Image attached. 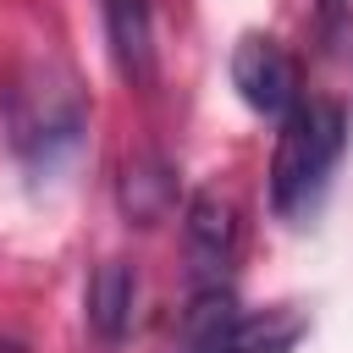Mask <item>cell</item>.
Masks as SVG:
<instances>
[{"label":"cell","instance_id":"cell-1","mask_svg":"<svg viewBox=\"0 0 353 353\" xmlns=\"http://www.w3.org/2000/svg\"><path fill=\"white\" fill-rule=\"evenodd\" d=\"M347 149V110L336 99H309L281 116L276 154H270V210L298 221L320 204L336 160Z\"/></svg>","mask_w":353,"mask_h":353},{"label":"cell","instance_id":"cell-2","mask_svg":"<svg viewBox=\"0 0 353 353\" xmlns=\"http://www.w3.org/2000/svg\"><path fill=\"white\" fill-rule=\"evenodd\" d=\"M182 336H188L182 353H292V342L303 336V314L298 309L243 314L226 287H210V292H193Z\"/></svg>","mask_w":353,"mask_h":353},{"label":"cell","instance_id":"cell-3","mask_svg":"<svg viewBox=\"0 0 353 353\" xmlns=\"http://www.w3.org/2000/svg\"><path fill=\"white\" fill-rule=\"evenodd\" d=\"M0 99H6L11 143L28 160H55L83 132V99L72 94V83H50L44 72H28V77L6 83Z\"/></svg>","mask_w":353,"mask_h":353},{"label":"cell","instance_id":"cell-4","mask_svg":"<svg viewBox=\"0 0 353 353\" xmlns=\"http://www.w3.org/2000/svg\"><path fill=\"white\" fill-rule=\"evenodd\" d=\"M232 88L259 116H287V110L303 105L298 99V61L270 33H243L237 39V50H232Z\"/></svg>","mask_w":353,"mask_h":353},{"label":"cell","instance_id":"cell-5","mask_svg":"<svg viewBox=\"0 0 353 353\" xmlns=\"http://www.w3.org/2000/svg\"><path fill=\"white\" fill-rule=\"evenodd\" d=\"M182 237H188L193 287H199V292L226 287V270H232V254H237V210H232L221 193H193V199H188Z\"/></svg>","mask_w":353,"mask_h":353},{"label":"cell","instance_id":"cell-6","mask_svg":"<svg viewBox=\"0 0 353 353\" xmlns=\"http://www.w3.org/2000/svg\"><path fill=\"white\" fill-rule=\"evenodd\" d=\"M105 11V39H110V61L127 83H149L154 77V11L149 0H99Z\"/></svg>","mask_w":353,"mask_h":353},{"label":"cell","instance_id":"cell-7","mask_svg":"<svg viewBox=\"0 0 353 353\" xmlns=\"http://www.w3.org/2000/svg\"><path fill=\"white\" fill-rule=\"evenodd\" d=\"M132 298H138V276H132L127 259H105V265L88 276L83 309H88V325H94L99 342H121V336H127V325H132Z\"/></svg>","mask_w":353,"mask_h":353}]
</instances>
